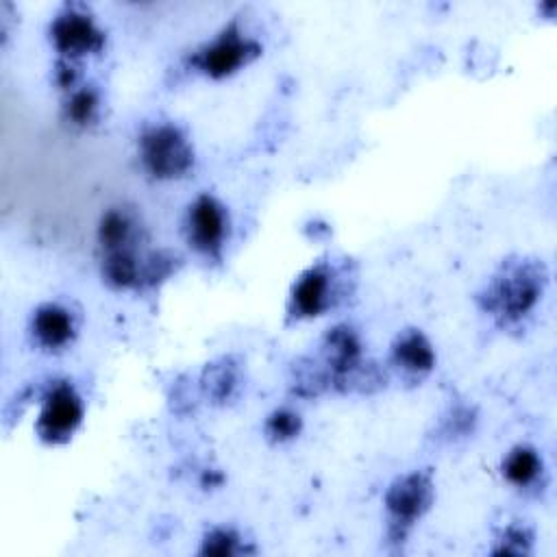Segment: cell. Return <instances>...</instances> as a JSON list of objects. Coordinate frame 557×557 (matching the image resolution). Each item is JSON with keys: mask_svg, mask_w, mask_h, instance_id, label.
<instances>
[{"mask_svg": "<svg viewBox=\"0 0 557 557\" xmlns=\"http://www.w3.org/2000/svg\"><path fill=\"white\" fill-rule=\"evenodd\" d=\"M546 274L544 265L535 261H516L503 268L498 276H494L492 285L485 294V309L505 320L513 322L529 313L542 296Z\"/></svg>", "mask_w": 557, "mask_h": 557, "instance_id": "obj_1", "label": "cell"}, {"mask_svg": "<svg viewBox=\"0 0 557 557\" xmlns=\"http://www.w3.org/2000/svg\"><path fill=\"white\" fill-rule=\"evenodd\" d=\"M139 157L154 178H178L194 163L191 146L181 128L172 124H154L139 137Z\"/></svg>", "mask_w": 557, "mask_h": 557, "instance_id": "obj_2", "label": "cell"}, {"mask_svg": "<svg viewBox=\"0 0 557 557\" xmlns=\"http://www.w3.org/2000/svg\"><path fill=\"white\" fill-rule=\"evenodd\" d=\"M261 52L257 39L248 37L237 22L226 24L209 44L196 50L191 63L211 78H222L237 72Z\"/></svg>", "mask_w": 557, "mask_h": 557, "instance_id": "obj_3", "label": "cell"}, {"mask_svg": "<svg viewBox=\"0 0 557 557\" xmlns=\"http://www.w3.org/2000/svg\"><path fill=\"white\" fill-rule=\"evenodd\" d=\"M83 420V400L67 381H57L44 396L37 416V435L48 444L67 442Z\"/></svg>", "mask_w": 557, "mask_h": 557, "instance_id": "obj_4", "label": "cell"}, {"mask_svg": "<svg viewBox=\"0 0 557 557\" xmlns=\"http://www.w3.org/2000/svg\"><path fill=\"white\" fill-rule=\"evenodd\" d=\"M50 39L61 59L76 61L83 54L98 52L104 46V33L98 28L87 9L65 4L50 24Z\"/></svg>", "mask_w": 557, "mask_h": 557, "instance_id": "obj_5", "label": "cell"}, {"mask_svg": "<svg viewBox=\"0 0 557 557\" xmlns=\"http://www.w3.org/2000/svg\"><path fill=\"white\" fill-rule=\"evenodd\" d=\"M433 500V485L424 472H409L398 476L385 492V507L392 518V533L396 540L405 537L407 529L429 509Z\"/></svg>", "mask_w": 557, "mask_h": 557, "instance_id": "obj_6", "label": "cell"}, {"mask_svg": "<svg viewBox=\"0 0 557 557\" xmlns=\"http://www.w3.org/2000/svg\"><path fill=\"white\" fill-rule=\"evenodd\" d=\"M226 211L209 194L198 196L187 211V239L205 257H220L226 239Z\"/></svg>", "mask_w": 557, "mask_h": 557, "instance_id": "obj_7", "label": "cell"}, {"mask_svg": "<svg viewBox=\"0 0 557 557\" xmlns=\"http://www.w3.org/2000/svg\"><path fill=\"white\" fill-rule=\"evenodd\" d=\"M331 294V274L324 265H313L305 270L292 287L289 311L296 318L320 315L329 307Z\"/></svg>", "mask_w": 557, "mask_h": 557, "instance_id": "obj_8", "label": "cell"}, {"mask_svg": "<svg viewBox=\"0 0 557 557\" xmlns=\"http://www.w3.org/2000/svg\"><path fill=\"white\" fill-rule=\"evenodd\" d=\"M326 366L335 383L348 381L361 366V344L352 329L335 326L324 339Z\"/></svg>", "mask_w": 557, "mask_h": 557, "instance_id": "obj_9", "label": "cell"}, {"mask_svg": "<svg viewBox=\"0 0 557 557\" xmlns=\"http://www.w3.org/2000/svg\"><path fill=\"white\" fill-rule=\"evenodd\" d=\"M30 331L41 348L59 350L67 346L74 337V320L67 309L54 302H46L35 309L30 320Z\"/></svg>", "mask_w": 557, "mask_h": 557, "instance_id": "obj_10", "label": "cell"}, {"mask_svg": "<svg viewBox=\"0 0 557 557\" xmlns=\"http://www.w3.org/2000/svg\"><path fill=\"white\" fill-rule=\"evenodd\" d=\"M392 359L409 374H426L435 363V352L420 331H403L392 346Z\"/></svg>", "mask_w": 557, "mask_h": 557, "instance_id": "obj_11", "label": "cell"}, {"mask_svg": "<svg viewBox=\"0 0 557 557\" xmlns=\"http://www.w3.org/2000/svg\"><path fill=\"white\" fill-rule=\"evenodd\" d=\"M98 242L104 252L135 248L137 242V224L131 213L124 209H109L98 226Z\"/></svg>", "mask_w": 557, "mask_h": 557, "instance_id": "obj_12", "label": "cell"}, {"mask_svg": "<svg viewBox=\"0 0 557 557\" xmlns=\"http://www.w3.org/2000/svg\"><path fill=\"white\" fill-rule=\"evenodd\" d=\"M542 470V459L531 446H516L503 459V476L513 485H529L537 479Z\"/></svg>", "mask_w": 557, "mask_h": 557, "instance_id": "obj_13", "label": "cell"}, {"mask_svg": "<svg viewBox=\"0 0 557 557\" xmlns=\"http://www.w3.org/2000/svg\"><path fill=\"white\" fill-rule=\"evenodd\" d=\"M96 111H98V91L94 87L74 89L65 102V117L78 126L89 124L96 117Z\"/></svg>", "mask_w": 557, "mask_h": 557, "instance_id": "obj_14", "label": "cell"}, {"mask_svg": "<svg viewBox=\"0 0 557 557\" xmlns=\"http://www.w3.org/2000/svg\"><path fill=\"white\" fill-rule=\"evenodd\" d=\"M298 431H300V416L294 411H287V409L274 411L265 422V433L274 442L292 440Z\"/></svg>", "mask_w": 557, "mask_h": 557, "instance_id": "obj_15", "label": "cell"}, {"mask_svg": "<svg viewBox=\"0 0 557 557\" xmlns=\"http://www.w3.org/2000/svg\"><path fill=\"white\" fill-rule=\"evenodd\" d=\"M237 540L239 537L228 529H213L211 533H207L200 553H205V555H235V553H239Z\"/></svg>", "mask_w": 557, "mask_h": 557, "instance_id": "obj_16", "label": "cell"}, {"mask_svg": "<svg viewBox=\"0 0 557 557\" xmlns=\"http://www.w3.org/2000/svg\"><path fill=\"white\" fill-rule=\"evenodd\" d=\"M233 374H231V370H226L224 366L222 368H218V372L209 379V389H211V394L215 396V398H224V396H228V389L233 387Z\"/></svg>", "mask_w": 557, "mask_h": 557, "instance_id": "obj_17", "label": "cell"}]
</instances>
